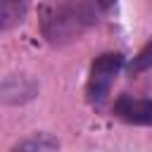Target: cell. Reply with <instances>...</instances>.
I'll return each mask as SVG.
<instances>
[{
	"mask_svg": "<svg viewBox=\"0 0 152 152\" xmlns=\"http://www.w3.org/2000/svg\"><path fill=\"white\" fill-rule=\"evenodd\" d=\"M112 2H114V0H97V5H100V7H109Z\"/></svg>",
	"mask_w": 152,
	"mask_h": 152,
	"instance_id": "7",
	"label": "cell"
},
{
	"mask_svg": "<svg viewBox=\"0 0 152 152\" xmlns=\"http://www.w3.org/2000/svg\"><path fill=\"white\" fill-rule=\"evenodd\" d=\"M55 147H57V140H55V138L36 135V138H28V140L19 142L14 150H55Z\"/></svg>",
	"mask_w": 152,
	"mask_h": 152,
	"instance_id": "5",
	"label": "cell"
},
{
	"mask_svg": "<svg viewBox=\"0 0 152 152\" xmlns=\"http://www.w3.org/2000/svg\"><path fill=\"white\" fill-rule=\"evenodd\" d=\"M95 24V12L83 0H55L40 12V31L52 45L81 38Z\"/></svg>",
	"mask_w": 152,
	"mask_h": 152,
	"instance_id": "1",
	"label": "cell"
},
{
	"mask_svg": "<svg viewBox=\"0 0 152 152\" xmlns=\"http://www.w3.org/2000/svg\"><path fill=\"white\" fill-rule=\"evenodd\" d=\"M152 66V40L133 57V62H131V71L133 74H138V71H145V69H150Z\"/></svg>",
	"mask_w": 152,
	"mask_h": 152,
	"instance_id": "6",
	"label": "cell"
},
{
	"mask_svg": "<svg viewBox=\"0 0 152 152\" xmlns=\"http://www.w3.org/2000/svg\"><path fill=\"white\" fill-rule=\"evenodd\" d=\"M114 114L121 121L133 124V126H152V100L121 95L114 102Z\"/></svg>",
	"mask_w": 152,
	"mask_h": 152,
	"instance_id": "3",
	"label": "cell"
},
{
	"mask_svg": "<svg viewBox=\"0 0 152 152\" xmlns=\"http://www.w3.org/2000/svg\"><path fill=\"white\" fill-rule=\"evenodd\" d=\"M124 66V55L121 52H104L90 64V76H88V100L93 104H100L107 100L109 88L114 78L119 76Z\"/></svg>",
	"mask_w": 152,
	"mask_h": 152,
	"instance_id": "2",
	"label": "cell"
},
{
	"mask_svg": "<svg viewBox=\"0 0 152 152\" xmlns=\"http://www.w3.org/2000/svg\"><path fill=\"white\" fill-rule=\"evenodd\" d=\"M28 5H31V0H0V26H2V31H10L17 24H21L26 12H28Z\"/></svg>",
	"mask_w": 152,
	"mask_h": 152,
	"instance_id": "4",
	"label": "cell"
}]
</instances>
